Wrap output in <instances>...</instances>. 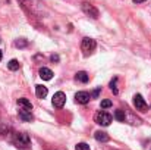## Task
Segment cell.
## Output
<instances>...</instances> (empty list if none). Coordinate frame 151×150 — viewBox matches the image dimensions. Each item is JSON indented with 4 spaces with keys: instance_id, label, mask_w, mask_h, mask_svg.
<instances>
[{
    "instance_id": "11",
    "label": "cell",
    "mask_w": 151,
    "mask_h": 150,
    "mask_svg": "<svg viewBox=\"0 0 151 150\" xmlns=\"http://www.w3.org/2000/svg\"><path fill=\"white\" fill-rule=\"evenodd\" d=\"M18 104L19 106H22L25 110H32V104H31V101L28 99H25V97H21V99H18Z\"/></svg>"
},
{
    "instance_id": "6",
    "label": "cell",
    "mask_w": 151,
    "mask_h": 150,
    "mask_svg": "<svg viewBox=\"0 0 151 150\" xmlns=\"http://www.w3.org/2000/svg\"><path fill=\"white\" fill-rule=\"evenodd\" d=\"M134 106L138 110H142V112L148 109V104L145 103V100H144V97L141 94H135V97H134Z\"/></svg>"
},
{
    "instance_id": "18",
    "label": "cell",
    "mask_w": 151,
    "mask_h": 150,
    "mask_svg": "<svg viewBox=\"0 0 151 150\" xmlns=\"http://www.w3.org/2000/svg\"><path fill=\"white\" fill-rule=\"evenodd\" d=\"M15 46H16V47H27V46H28V41L24 40V38H21V40H16V41H15Z\"/></svg>"
},
{
    "instance_id": "1",
    "label": "cell",
    "mask_w": 151,
    "mask_h": 150,
    "mask_svg": "<svg viewBox=\"0 0 151 150\" xmlns=\"http://www.w3.org/2000/svg\"><path fill=\"white\" fill-rule=\"evenodd\" d=\"M13 143L19 149H28L29 144H31V140H29L28 134H25V133H16L13 136Z\"/></svg>"
},
{
    "instance_id": "10",
    "label": "cell",
    "mask_w": 151,
    "mask_h": 150,
    "mask_svg": "<svg viewBox=\"0 0 151 150\" xmlns=\"http://www.w3.org/2000/svg\"><path fill=\"white\" fill-rule=\"evenodd\" d=\"M35 94L38 99H44L47 96V87L44 86H35Z\"/></svg>"
},
{
    "instance_id": "3",
    "label": "cell",
    "mask_w": 151,
    "mask_h": 150,
    "mask_svg": "<svg viewBox=\"0 0 151 150\" xmlns=\"http://www.w3.org/2000/svg\"><path fill=\"white\" fill-rule=\"evenodd\" d=\"M82 10H84V13H85V15H88V16H91V18H94V19H97V18L100 16L99 9H96L91 3L84 1V3H82Z\"/></svg>"
},
{
    "instance_id": "8",
    "label": "cell",
    "mask_w": 151,
    "mask_h": 150,
    "mask_svg": "<svg viewBox=\"0 0 151 150\" xmlns=\"http://www.w3.org/2000/svg\"><path fill=\"white\" fill-rule=\"evenodd\" d=\"M19 118L24 121V122H31L32 119H34V116H32V113L29 112V110H25V109H21L19 110Z\"/></svg>"
},
{
    "instance_id": "2",
    "label": "cell",
    "mask_w": 151,
    "mask_h": 150,
    "mask_svg": "<svg viewBox=\"0 0 151 150\" xmlns=\"http://www.w3.org/2000/svg\"><path fill=\"white\" fill-rule=\"evenodd\" d=\"M111 121H113V116H111L110 113L104 112V110H100V112L96 115V122H97L99 125L107 127V125H110V122H111Z\"/></svg>"
},
{
    "instance_id": "4",
    "label": "cell",
    "mask_w": 151,
    "mask_h": 150,
    "mask_svg": "<svg viewBox=\"0 0 151 150\" xmlns=\"http://www.w3.org/2000/svg\"><path fill=\"white\" fill-rule=\"evenodd\" d=\"M81 49H82V51H84V53H91L93 50L96 49V40H93V38H90V37L82 38Z\"/></svg>"
},
{
    "instance_id": "9",
    "label": "cell",
    "mask_w": 151,
    "mask_h": 150,
    "mask_svg": "<svg viewBox=\"0 0 151 150\" xmlns=\"http://www.w3.org/2000/svg\"><path fill=\"white\" fill-rule=\"evenodd\" d=\"M22 3L25 4V7H28L32 12H37V7L40 6V1L38 0H22Z\"/></svg>"
},
{
    "instance_id": "24",
    "label": "cell",
    "mask_w": 151,
    "mask_h": 150,
    "mask_svg": "<svg viewBox=\"0 0 151 150\" xmlns=\"http://www.w3.org/2000/svg\"><path fill=\"white\" fill-rule=\"evenodd\" d=\"M144 1H147V0H134V3H144Z\"/></svg>"
},
{
    "instance_id": "12",
    "label": "cell",
    "mask_w": 151,
    "mask_h": 150,
    "mask_svg": "<svg viewBox=\"0 0 151 150\" xmlns=\"http://www.w3.org/2000/svg\"><path fill=\"white\" fill-rule=\"evenodd\" d=\"M94 138L97 140V141H103V143H106V141H109V136H107V133H104V131H96L94 133Z\"/></svg>"
},
{
    "instance_id": "26",
    "label": "cell",
    "mask_w": 151,
    "mask_h": 150,
    "mask_svg": "<svg viewBox=\"0 0 151 150\" xmlns=\"http://www.w3.org/2000/svg\"><path fill=\"white\" fill-rule=\"evenodd\" d=\"M0 41H1V40H0Z\"/></svg>"
},
{
    "instance_id": "13",
    "label": "cell",
    "mask_w": 151,
    "mask_h": 150,
    "mask_svg": "<svg viewBox=\"0 0 151 150\" xmlns=\"http://www.w3.org/2000/svg\"><path fill=\"white\" fill-rule=\"evenodd\" d=\"M40 77H41L43 80L49 81V80L53 78V72H51L49 68H41V69H40Z\"/></svg>"
},
{
    "instance_id": "7",
    "label": "cell",
    "mask_w": 151,
    "mask_h": 150,
    "mask_svg": "<svg viewBox=\"0 0 151 150\" xmlns=\"http://www.w3.org/2000/svg\"><path fill=\"white\" fill-rule=\"evenodd\" d=\"M91 99V96H90V93H87V91H78L76 94H75V100H76V103H81V104H87L88 101Z\"/></svg>"
},
{
    "instance_id": "17",
    "label": "cell",
    "mask_w": 151,
    "mask_h": 150,
    "mask_svg": "<svg viewBox=\"0 0 151 150\" xmlns=\"http://www.w3.org/2000/svg\"><path fill=\"white\" fill-rule=\"evenodd\" d=\"M110 90L113 91V94H117L119 90H117V78H113L111 83H110Z\"/></svg>"
},
{
    "instance_id": "16",
    "label": "cell",
    "mask_w": 151,
    "mask_h": 150,
    "mask_svg": "<svg viewBox=\"0 0 151 150\" xmlns=\"http://www.w3.org/2000/svg\"><path fill=\"white\" fill-rule=\"evenodd\" d=\"M114 119H117L119 122H123V121H125V112L120 110V109H117V110L114 112Z\"/></svg>"
},
{
    "instance_id": "15",
    "label": "cell",
    "mask_w": 151,
    "mask_h": 150,
    "mask_svg": "<svg viewBox=\"0 0 151 150\" xmlns=\"http://www.w3.org/2000/svg\"><path fill=\"white\" fill-rule=\"evenodd\" d=\"M7 68H9L10 71H16V69H19V62H18L16 59H12V60L7 63Z\"/></svg>"
},
{
    "instance_id": "21",
    "label": "cell",
    "mask_w": 151,
    "mask_h": 150,
    "mask_svg": "<svg viewBox=\"0 0 151 150\" xmlns=\"http://www.w3.org/2000/svg\"><path fill=\"white\" fill-rule=\"evenodd\" d=\"M113 103H111V100H101V107L103 109H106V107H110Z\"/></svg>"
},
{
    "instance_id": "19",
    "label": "cell",
    "mask_w": 151,
    "mask_h": 150,
    "mask_svg": "<svg viewBox=\"0 0 151 150\" xmlns=\"http://www.w3.org/2000/svg\"><path fill=\"white\" fill-rule=\"evenodd\" d=\"M9 133V127L3 122H0V134H7Z\"/></svg>"
},
{
    "instance_id": "5",
    "label": "cell",
    "mask_w": 151,
    "mask_h": 150,
    "mask_svg": "<svg viewBox=\"0 0 151 150\" xmlns=\"http://www.w3.org/2000/svg\"><path fill=\"white\" fill-rule=\"evenodd\" d=\"M66 103V94L63 93V91H57V93H54V96H53V104H54V107H63V104Z\"/></svg>"
},
{
    "instance_id": "22",
    "label": "cell",
    "mask_w": 151,
    "mask_h": 150,
    "mask_svg": "<svg viewBox=\"0 0 151 150\" xmlns=\"http://www.w3.org/2000/svg\"><path fill=\"white\" fill-rule=\"evenodd\" d=\"M100 91H101V87H99V88H96L94 91H93V94H90L91 97H94V99H97L99 96H100Z\"/></svg>"
},
{
    "instance_id": "25",
    "label": "cell",
    "mask_w": 151,
    "mask_h": 150,
    "mask_svg": "<svg viewBox=\"0 0 151 150\" xmlns=\"http://www.w3.org/2000/svg\"><path fill=\"white\" fill-rule=\"evenodd\" d=\"M1 57H3V54H1V50H0V60H1Z\"/></svg>"
},
{
    "instance_id": "20",
    "label": "cell",
    "mask_w": 151,
    "mask_h": 150,
    "mask_svg": "<svg viewBox=\"0 0 151 150\" xmlns=\"http://www.w3.org/2000/svg\"><path fill=\"white\" fill-rule=\"evenodd\" d=\"M76 150H91V149H90V146L87 143H78L76 144Z\"/></svg>"
},
{
    "instance_id": "14",
    "label": "cell",
    "mask_w": 151,
    "mask_h": 150,
    "mask_svg": "<svg viewBox=\"0 0 151 150\" xmlns=\"http://www.w3.org/2000/svg\"><path fill=\"white\" fill-rule=\"evenodd\" d=\"M75 78H76V81H79V83H88V80H90L88 74L84 72V71H79V72L75 75Z\"/></svg>"
},
{
    "instance_id": "23",
    "label": "cell",
    "mask_w": 151,
    "mask_h": 150,
    "mask_svg": "<svg viewBox=\"0 0 151 150\" xmlns=\"http://www.w3.org/2000/svg\"><path fill=\"white\" fill-rule=\"evenodd\" d=\"M50 59H51V62H59V56L57 54H53Z\"/></svg>"
}]
</instances>
